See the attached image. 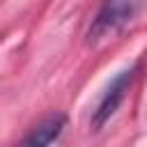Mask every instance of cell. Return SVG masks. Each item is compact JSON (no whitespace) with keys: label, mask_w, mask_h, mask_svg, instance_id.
<instances>
[{"label":"cell","mask_w":147,"mask_h":147,"mask_svg":"<svg viewBox=\"0 0 147 147\" xmlns=\"http://www.w3.org/2000/svg\"><path fill=\"white\" fill-rule=\"evenodd\" d=\"M138 7L140 0H106L87 30V44H99L103 39L115 37L133 21Z\"/></svg>","instance_id":"cell-1"},{"label":"cell","mask_w":147,"mask_h":147,"mask_svg":"<svg viewBox=\"0 0 147 147\" xmlns=\"http://www.w3.org/2000/svg\"><path fill=\"white\" fill-rule=\"evenodd\" d=\"M138 71H140V62L122 69V71L108 83V87L103 90V94H101V99H99V103H96V108H94V113H92V129H94V131H99V129L117 113V108L122 106V101H124L129 87L133 85Z\"/></svg>","instance_id":"cell-2"},{"label":"cell","mask_w":147,"mask_h":147,"mask_svg":"<svg viewBox=\"0 0 147 147\" xmlns=\"http://www.w3.org/2000/svg\"><path fill=\"white\" fill-rule=\"evenodd\" d=\"M64 124H67V117L64 115H51V117H46L41 124H37L28 136H25V140L18 145V147H51L57 138H60V133L64 131Z\"/></svg>","instance_id":"cell-3"}]
</instances>
